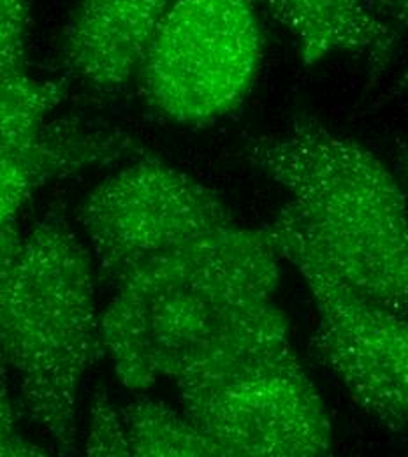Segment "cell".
<instances>
[{
    "label": "cell",
    "instance_id": "cell-6",
    "mask_svg": "<svg viewBox=\"0 0 408 457\" xmlns=\"http://www.w3.org/2000/svg\"><path fill=\"white\" fill-rule=\"evenodd\" d=\"M76 219L90 241L99 280L113 288L154 255L236 226L212 188L146 152L94 187Z\"/></svg>",
    "mask_w": 408,
    "mask_h": 457
},
{
    "label": "cell",
    "instance_id": "cell-7",
    "mask_svg": "<svg viewBox=\"0 0 408 457\" xmlns=\"http://www.w3.org/2000/svg\"><path fill=\"white\" fill-rule=\"evenodd\" d=\"M178 401L226 457H315L333 447L326 404L297 355Z\"/></svg>",
    "mask_w": 408,
    "mask_h": 457
},
{
    "label": "cell",
    "instance_id": "cell-12",
    "mask_svg": "<svg viewBox=\"0 0 408 457\" xmlns=\"http://www.w3.org/2000/svg\"><path fill=\"white\" fill-rule=\"evenodd\" d=\"M65 96L60 81H39L27 71L0 74V148L41 127Z\"/></svg>",
    "mask_w": 408,
    "mask_h": 457
},
{
    "label": "cell",
    "instance_id": "cell-17",
    "mask_svg": "<svg viewBox=\"0 0 408 457\" xmlns=\"http://www.w3.org/2000/svg\"><path fill=\"white\" fill-rule=\"evenodd\" d=\"M400 172H402V187L405 190V195H407L408 201V148L402 154V159H400Z\"/></svg>",
    "mask_w": 408,
    "mask_h": 457
},
{
    "label": "cell",
    "instance_id": "cell-14",
    "mask_svg": "<svg viewBox=\"0 0 408 457\" xmlns=\"http://www.w3.org/2000/svg\"><path fill=\"white\" fill-rule=\"evenodd\" d=\"M29 18L27 0H0V74L25 71Z\"/></svg>",
    "mask_w": 408,
    "mask_h": 457
},
{
    "label": "cell",
    "instance_id": "cell-8",
    "mask_svg": "<svg viewBox=\"0 0 408 457\" xmlns=\"http://www.w3.org/2000/svg\"><path fill=\"white\" fill-rule=\"evenodd\" d=\"M143 152L117 127L76 116L48 118L21 141L0 148V270L23 245L18 215L41 187Z\"/></svg>",
    "mask_w": 408,
    "mask_h": 457
},
{
    "label": "cell",
    "instance_id": "cell-3",
    "mask_svg": "<svg viewBox=\"0 0 408 457\" xmlns=\"http://www.w3.org/2000/svg\"><path fill=\"white\" fill-rule=\"evenodd\" d=\"M104 350L92 252L54 210L0 270V362L67 454L76 451L79 384Z\"/></svg>",
    "mask_w": 408,
    "mask_h": 457
},
{
    "label": "cell",
    "instance_id": "cell-1",
    "mask_svg": "<svg viewBox=\"0 0 408 457\" xmlns=\"http://www.w3.org/2000/svg\"><path fill=\"white\" fill-rule=\"evenodd\" d=\"M245 157L287 192L284 210L346 286L408 319L407 195L371 150L299 118Z\"/></svg>",
    "mask_w": 408,
    "mask_h": 457
},
{
    "label": "cell",
    "instance_id": "cell-9",
    "mask_svg": "<svg viewBox=\"0 0 408 457\" xmlns=\"http://www.w3.org/2000/svg\"><path fill=\"white\" fill-rule=\"evenodd\" d=\"M173 0H78L60 41L65 67L103 96L137 81Z\"/></svg>",
    "mask_w": 408,
    "mask_h": 457
},
{
    "label": "cell",
    "instance_id": "cell-4",
    "mask_svg": "<svg viewBox=\"0 0 408 457\" xmlns=\"http://www.w3.org/2000/svg\"><path fill=\"white\" fill-rule=\"evenodd\" d=\"M262 228L312 294L317 326L310 353L366 415L391 431L408 429L407 317L346 286L284 208Z\"/></svg>",
    "mask_w": 408,
    "mask_h": 457
},
{
    "label": "cell",
    "instance_id": "cell-2",
    "mask_svg": "<svg viewBox=\"0 0 408 457\" xmlns=\"http://www.w3.org/2000/svg\"><path fill=\"white\" fill-rule=\"evenodd\" d=\"M282 257L264 228L231 226L154 255L117 287L101 317L118 378L143 393L236 313L273 301Z\"/></svg>",
    "mask_w": 408,
    "mask_h": 457
},
{
    "label": "cell",
    "instance_id": "cell-13",
    "mask_svg": "<svg viewBox=\"0 0 408 457\" xmlns=\"http://www.w3.org/2000/svg\"><path fill=\"white\" fill-rule=\"evenodd\" d=\"M85 454L97 457L130 456L121 413L110 400L106 389L94 393Z\"/></svg>",
    "mask_w": 408,
    "mask_h": 457
},
{
    "label": "cell",
    "instance_id": "cell-15",
    "mask_svg": "<svg viewBox=\"0 0 408 457\" xmlns=\"http://www.w3.org/2000/svg\"><path fill=\"white\" fill-rule=\"evenodd\" d=\"M48 454V451L25 440L18 431L14 404L9 395L7 371L0 362V457H37Z\"/></svg>",
    "mask_w": 408,
    "mask_h": 457
},
{
    "label": "cell",
    "instance_id": "cell-10",
    "mask_svg": "<svg viewBox=\"0 0 408 457\" xmlns=\"http://www.w3.org/2000/svg\"><path fill=\"white\" fill-rule=\"evenodd\" d=\"M289 30L304 65L335 54L362 57L373 74L389 65L400 30L368 0H257Z\"/></svg>",
    "mask_w": 408,
    "mask_h": 457
},
{
    "label": "cell",
    "instance_id": "cell-16",
    "mask_svg": "<svg viewBox=\"0 0 408 457\" xmlns=\"http://www.w3.org/2000/svg\"><path fill=\"white\" fill-rule=\"evenodd\" d=\"M368 4L384 20L408 29V0H368ZM402 85L408 90V65Z\"/></svg>",
    "mask_w": 408,
    "mask_h": 457
},
{
    "label": "cell",
    "instance_id": "cell-5",
    "mask_svg": "<svg viewBox=\"0 0 408 457\" xmlns=\"http://www.w3.org/2000/svg\"><path fill=\"white\" fill-rule=\"evenodd\" d=\"M264 39L252 0H173L141 65L145 103L166 120L210 125L239 108Z\"/></svg>",
    "mask_w": 408,
    "mask_h": 457
},
{
    "label": "cell",
    "instance_id": "cell-11",
    "mask_svg": "<svg viewBox=\"0 0 408 457\" xmlns=\"http://www.w3.org/2000/svg\"><path fill=\"white\" fill-rule=\"evenodd\" d=\"M130 456L226 457L183 411L161 401L137 398L120 408Z\"/></svg>",
    "mask_w": 408,
    "mask_h": 457
}]
</instances>
